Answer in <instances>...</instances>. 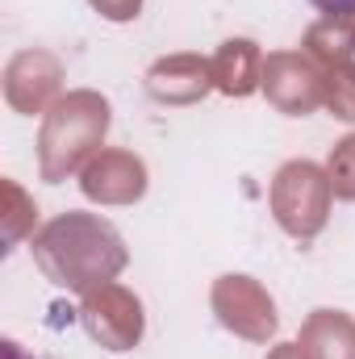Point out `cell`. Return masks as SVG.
<instances>
[{
    "label": "cell",
    "mask_w": 355,
    "mask_h": 359,
    "mask_svg": "<svg viewBox=\"0 0 355 359\" xmlns=\"http://www.w3.org/2000/svg\"><path fill=\"white\" fill-rule=\"evenodd\" d=\"M34 259L59 288L88 292L126 268V247L109 222L92 213H63L34 238Z\"/></svg>",
    "instance_id": "obj_1"
},
{
    "label": "cell",
    "mask_w": 355,
    "mask_h": 359,
    "mask_svg": "<svg viewBox=\"0 0 355 359\" xmlns=\"http://www.w3.org/2000/svg\"><path fill=\"white\" fill-rule=\"evenodd\" d=\"M105 130H109V104L96 92L63 96L42 126V142H38L42 147V176L59 184L67 172H76L88 159L92 147L105 138Z\"/></svg>",
    "instance_id": "obj_2"
},
{
    "label": "cell",
    "mask_w": 355,
    "mask_h": 359,
    "mask_svg": "<svg viewBox=\"0 0 355 359\" xmlns=\"http://www.w3.org/2000/svg\"><path fill=\"white\" fill-rule=\"evenodd\" d=\"M330 176L318 172V163L309 159H293L276 172L272 184V209L280 217V226L293 238H314L326 217H330Z\"/></svg>",
    "instance_id": "obj_3"
},
{
    "label": "cell",
    "mask_w": 355,
    "mask_h": 359,
    "mask_svg": "<svg viewBox=\"0 0 355 359\" xmlns=\"http://www.w3.org/2000/svg\"><path fill=\"white\" fill-rule=\"evenodd\" d=\"M84 322H88L92 339H100L113 351H130L142 334V309L117 284H100L96 292L84 297Z\"/></svg>",
    "instance_id": "obj_4"
},
{
    "label": "cell",
    "mask_w": 355,
    "mask_h": 359,
    "mask_svg": "<svg viewBox=\"0 0 355 359\" xmlns=\"http://www.w3.org/2000/svg\"><path fill=\"white\" fill-rule=\"evenodd\" d=\"M213 309L222 313V322L247 339H267L276 330V309L267 301L260 284H251L247 276H226L213 288Z\"/></svg>",
    "instance_id": "obj_5"
},
{
    "label": "cell",
    "mask_w": 355,
    "mask_h": 359,
    "mask_svg": "<svg viewBox=\"0 0 355 359\" xmlns=\"http://www.w3.org/2000/svg\"><path fill=\"white\" fill-rule=\"evenodd\" d=\"M264 88H267V100L276 109L293 113V117H305L326 96L314 63L301 59V55H272L264 63Z\"/></svg>",
    "instance_id": "obj_6"
},
{
    "label": "cell",
    "mask_w": 355,
    "mask_h": 359,
    "mask_svg": "<svg viewBox=\"0 0 355 359\" xmlns=\"http://www.w3.org/2000/svg\"><path fill=\"white\" fill-rule=\"evenodd\" d=\"M147 188V172L134 155H121V151H105L100 159H92L88 172H84V192L92 201H113V205H126V201H138Z\"/></svg>",
    "instance_id": "obj_7"
},
{
    "label": "cell",
    "mask_w": 355,
    "mask_h": 359,
    "mask_svg": "<svg viewBox=\"0 0 355 359\" xmlns=\"http://www.w3.org/2000/svg\"><path fill=\"white\" fill-rule=\"evenodd\" d=\"M213 80V63L196 59V55H176V59H159L147 76V88L155 100H168V104H188L196 100L201 92L209 88Z\"/></svg>",
    "instance_id": "obj_8"
},
{
    "label": "cell",
    "mask_w": 355,
    "mask_h": 359,
    "mask_svg": "<svg viewBox=\"0 0 355 359\" xmlns=\"http://www.w3.org/2000/svg\"><path fill=\"white\" fill-rule=\"evenodd\" d=\"M8 100L21 109V113H34L51 92L59 88V63L42 50H29L21 55L13 67H8Z\"/></svg>",
    "instance_id": "obj_9"
},
{
    "label": "cell",
    "mask_w": 355,
    "mask_h": 359,
    "mask_svg": "<svg viewBox=\"0 0 355 359\" xmlns=\"http://www.w3.org/2000/svg\"><path fill=\"white\" fill-rule=\"evenodd\" d=\"M301 347L309 359H355V322L343 313L318 309L301 330Z\"/></svg>",
    "instance_id": "obj_10"
},
{
    "label": "cell",
    "mask_w": 355,
    "mask_h": 359,
    "mask_svg": "<svg viewBox=\"0 0 355 359\" xmlns=\"http://www.w3.org/2000/svg\"><path fill=\"white\" fill-rule=\"evenodd\" d=\"M213 80H217V88L230 92V96H247V92L255 88V80H260L255 42H247V38L226 42L217 50V59H213Z\"/></svg>",
    "instance_id": "obj_11"
},
{
    "label": "cell",
    "mask_w": 355,
    "mask_h": 359,
    "mask_svg": "<svg viewBox=\"0 0 355 359\" xmlns=\"http://www.w3.org/2000/svg\"><path fill=\"white\" fill-rule=\"evenodd\" d=\"M305 46L322 59V63H347L355 50V13H343V17H326L322 25L309 29Z\"/></svg>",
    "instance_id": "obj_12"
},
{
    "label": "cell",
    "mask_w": 355,
    "mask_h": 359,
    "mask_svg": "<svg viewBox=\"0 0 355 359\" xmlns=\"http://www.w3.org/2000/svg\"><path fill=\"white\" fill-rule=\"evenodd\" d=\"M326 104L335 109V117L355 121V67L351 63H335L330 80H326Z\"/></svg>",
    "instance_id": "obj_13"
},
{
    "label": "cell",
    "mask_w": 355,
    "mask_h": 359,
    "mask_svg": "<svg viewBox=\"0 0 355 359\" xmlns=\"http://www.w3.org/2000/svg\"><path fill=\"white\" fill-rule=\"evenodd\" d=\"M326 176H330L335 196L355 201V134L351 138H343V142L330 151V168H326Z\"/></svg>",
    "instance_id": "obj_14"
},
{
    "label": "cell",
    "mask_w": 355,
    "mask_h": 359,
    "mask_svg": "<svg viewBox=\"0 0 355 359\" xmlns=\"http://www.w3.org/2000/svg\"><path fill=\"white\" fill-rule=\"evenodd\" d=\"M138 4H142V0H92V8H100V17H109V21H130V17H138Z\"/></svg>",
    "instance_id": "obj_15"
},
{
    "label": "cell",
    "mask_w": 355,
    "mask_h": 359,
    "mask_svg": "<svg viewBox=\"0 0 355 359\" xmlns=\"http://www.w3.org/2000/svg\"><path fill=\"white\" fill-rule=\"evenodd\" d=\"M314 8H322L326 17H343V13H355V0H309Z\"/></svg>",
    "instance_id": "obj_16"
},
{
    "label": "cell",
    "mask_w": 355,
    "mask_h": 359,
    "mask_svg": "<svg viewBox=\"0 0 355 359\" xmlns=\"http://www.w3.org/2000/svg\"><path fill=\"white\" fill-rule=\"evenodd\" d=\"M272 359H305V347H297V343H284V347H276V355Z\"/></svg>",
    "instance_id": "obj_17"
},
{
    "label": "cell",
    "mask_w": 355,
    "mask_h": 359,
    "mask_svg": "<svg viewBox=\"0 0 355 359\" xmlns=\"http://www.w3.org/2000/svg\"><path fill=\"white\" fill-rule=\"evenodd\" d=\"M4 359H25V355H21V347H17V343H4Z\"/></svg>",
    "instance_id": "obj_18"
}]
</instances>
